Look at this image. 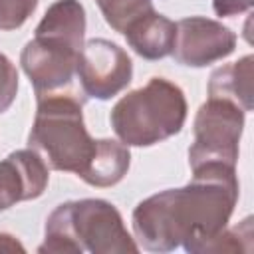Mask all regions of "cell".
<instances>
[{
    "instance_id": "obj_16",
    "label": "cell",
    "mask_w": 254,
    "mask_h": 254,
    "mask_svg": "<svg viewBox=\"0 0 254 254\" xmlns=\"http://www.w3.org/2000/svg\"><path fill=\"white\" fill-rule=\"evenodd\" d=\"M18 93V71L14 64L0 52V113L8 111Z\"/></svg>"
},
{
    "instance_id": "obj_17",
    "label": "cell",
    "mask_w": 254,
    "mask_h": 254,
    "mask_svg": "<svg viewBox=\"0 0 254 254\" xmlns=\"http://www.w3.org/2000/svg\"><path fill=\"white\" fill-rule=\"evenodd\" d=\"M252 6H254V0H212V8L216 16H222V18L248 12Z\"/></svg>"
},
{
    "instance_id": "obj_11",
    "label": "cell",
    "mask_w": 254,
    "mask_h": 254,
    "mask_svg": "<svg viewBox=\"0 0 254 254\" xmlns=\"http://www.w3.org/2000/svg\"><path fill=\"white\" fill-rule=\"evenodd\" d=\"M127 44L145 60H163L173 54L177 24L159 12H149L135 20L125 32Z\"/></svg>"
},
{
    "instance_id": "obj_9",
    "label": "cell",
    "mask_w": 254,
    "mask_h": 254,
    "mask_svg": "<svg viewBox=\"0 0 254 254\" xmlns=\"http://www.w3.org/2000/svg\"><path fill=\"white\" fill-rule=\"evenodd\" d=\"M50 181L48 165L32 149H20L0 161V210L42 196Z\"/></svg>"
},
{
    "instance_id": "obj_4",
    "label": "cell",
    "mask_w": 254,
    "mask_h": 254,
    "mask_svg": "<svg viewBox=\"0 0 254 254\" xmlns=\"http://www.w3.org/2000/svg\"><path fill=\"white\" fill-rule=\"evenodd\" d=\"M109 121L123 145L151 147L183 129L187 99L177 83L151 77L143 87L129 91L113 105Z\"/></svg>"
},
{
    "instance_id": "obj_2",
    "label": "cell",
    "mask_w": 254,
    "mask_h": 254,
    "mask_svg": "<svg viewBox=\"0 0 254 254\" xmlns=\"http://www.w3.org/2000/svg\"><path fill=\"white\" fill-rule=\"evenodd\" d=\"M38 252L123 254L139 252V246L111 202L103 198H81L62 202L52 210Z\"/></svg>"
},
{
    "instance_id": "obj_8",
    "label": "cell",
    "mask_w": 254,
    "mask_h": 254,
    "mask_svg": "<svg viewBox=\"0 0 254 254\" xmlns=\"http://www.w3.org/2000/svg\"><path fill=\"white\" fill-rule=\"evenodd\" d=\"M79 54L62 44L36 38L30 40L22 54L20 64L30 83L34 85L36 97L58 93L62 87H67L75 75Z\"/></svg>"
},
{
    "instance_id": "obj_15",
    "label": "cell",
    "mask_w": 254,
    "mask_h": 254,
    "mask_svg": "<svg viewBox=\"0 0 254 254\" xmlns=\"http://www.w3.org/2000/svg\"><path fill=\"white\" fill-rule=\"evenodd\" d=\"M38 8V0H0V30H16Z\"/></svg>"
},
{
    "instance_id": "obj_13",
    "label": "cell",
    "mask_w": 254,
    "mask_h": 254,
    "mask_svg": "<svg viewBox=\"0 0 254 254\" xmlns=\"http://www.w3.org/2000/svg\"><path fill=\"white\" fill-rule=\"evenodd\" d=\"M129 165H131V153L127 145L113 139H97L95 153L79 179L99 189L113 187L127 175Z\"/></svg>"
},
{
    "instance_id": "obj_14",
    "label": "cell",
    "mask_w": 254,
    "mask_h": 254,
    "mask_svg": "<svg viewBox=\"0 0 254 254\" xmlns=\"http://www.w3.org/2000/svg\"><path fill=\"white\" fill-rule=\"evenodd\" d=\"M107 26L123 34L135 20L153 12V0H95Z\"/></svg>"
},
{
    "instance_id": "obj_5",
    "label": "cell",
    "mask_w": 254,
    "mask_h": 254,
    "mask_svg": "<svg viewBox=\"0 0 254 254\" xmlns=\"http://www.w3.org/2000/svg\"><path fill=\"white\" fill-rule=\"evenodd\" d=\"M244 115L234 101L208 97L194 115V141L189 149L190 169L210 163L236 167Z\"/></svg>"
},
{
    "instance_id": "obj_18",
    "label": "cell",
    "mask_w": 254,
    "mask_h": 254,
    "mask_svg": "<svg viewBox=\"0 0 254 254\" xmlns=\"http://www.w3.org/2000/svg\"><path fill=\"white\" fill-rule=\"evenodd\" d=\"M0 250H24V246L12 236V234H6V232H0Z\"/></svg>"
},
{
    "instance_id": "obj_3",
    "label": "cell",
    "mask_w": 254,
    "mask_h": 254,
    "mask_svg": "<svg viewBox=\"0 0 254 254\" xmlns=\"http://www.w3.org/2000/svg\"><path fill=\"white\" fill-rule=\"evenodd\" d=\"M95 141L85 129L81 101L64 93L38 97L28 145L50 169L81 177L95 153Z\"/></svg>"
},
{
    "instance_id": "obj_10",
    "label": "cell",
    "mask_w": 254,
    "mask_h": 254,
    "mask_svg": "<svg viewBox=\"0 0 254 254\" xmlns=\"http://www.w3.org/2000/svg\"><path fill=\"white\" fill-rule=\"evenodd\" d=\"M85 36V8L79 0H56L36 28V38H44L73 52H81Z\"/></svg>"
},
{
    "instance_id": "obj_12",
    "label": "cell",
    "mask_w": 254,
    "mask_h": 254,
    "mask_svg": "<svg viewBox=\"0 0 254 254\" xmlns=\"http://www.w3.org/2000/svg\"><path fill=\"white\" fill-rule=\"evenodd\" d=\"M252 77L254 58L248 54L234 64H226L212 71L208 81V97L234 101L244 113L252 111Z\"/></svg>"
},
{
    "instance_id": "obj_1",
    "label": "cell",
    "mask_w": 254,
    "mask_h": 254,
    "mask_svg": "<svg viewBox=\"0 0 254 254\" xmlns=\"http://www.w3.org/2000/svg\"><path fill=\"white\" fill-rule=\"evenodd\" d=\"M238 202L236 167L202 165L181 189H167L141 200L131 216L135 240L149 252H171L183 246L202 254L228 226Z\"/></svg>"
},
{
    "instance_id": "obj_7",
    "label": "cell",
    "mask_w": 254,
    "mask_h": 254,
    "mask_svg": "<svg viewBox=\"0 0 254 254\" xmlns=\"http://www.w3.org/2000/svg\"><path fill=\"white\" fill-rule=\"evenodd\" d=\"M236 48V34L218 20L190 16L177 22L173 58L181 65L206 67L228 58Z\"/></svg>"
},
{
    "instance_id": "obj_6",
    "label": "cell",
    "mask_w": 254,
    "mask_h": 254,
    "mask_svg": "<svg viewBox=\"0 0 254 254\" xmlns=\"http://www.w3.org/2000/svg\"><path fill=\"white\" fill-rule=\"evenodd\" d=\"M75 73L87 97L111 99L121 93L133 77V62L129 54L111 40L93 38L83 44Z\"/></svg>"
}]
</instances>
